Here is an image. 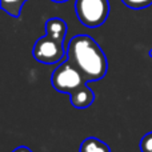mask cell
<instances>
[{"instance_id":"6da1fadb","label":"cell","mask_w":152,"mask_h":152,"mask_svg":"<svg viewBox=\"0 0 152 152\" xmlns=\"http://www.w3.org/2000/svg\"><path fill=\"white\" fill-rule=\"evenodd\" d=\"M67 58L87 81L102 80L107 74V58L100 45L88 35H76L69 40Z\"/></svg>"},{"instance_id":"7a4b0ae2","label":"cell","mask_w":152,"mask_h":152,"mask_svg":"<svg viewBox=\"0 0 152 152\" xmlns=\"http://www.w3.org/2000/svg\"><path fill=\"white\" fill-rule=\"evenodd\" d=\"M51 84L58 92L68 94L71 96L77 89L84 87L87 84V80L80 74L75 66H72L71 61L67 60L61 63L51 76Z\"/></svg>"},{"instance_id":"3957f363","label":"cell","mask_w":152,"mask_h":152,"mask_svg":"<svg viewBox=\"0 0 152 152\" xmlns=\"http://www.w3.org/2000/svg\"><path fill=\"white\" fill-rule=\"evenodd\" d=\"M75 11L83 26L97 28L110 15V3L108 0H76Z\"/></svg>"},{"instance_id":"277c9868","label":"cell","mask_w":152,"mask_h":152,"mask_svg":"<svg viewBox=\"0 0 152 152\" xmlns=\"http://www.w3.org/2000/svg\"><path fill=\"white\" fill-rule=\"evenodd\" d=\"M34 58L44 64L59 63L64 58L63 43L45 35L40 37L34 45Z\"/></svg>"},{"instance_id":"5b68a950","label":"cell","mask_w":152,"mask_h":152,"mask_svg":"<svg viewBox=\"0 0 152 152\" xmlns=\"http://www.w3.org/2000/svg\"><path fill=\"white\" fill-rule=\"evenodd\" d=\"M45 31L50 37H53V39L64 43L67 35V23L59 18L48 19L45 23Z\"/></svg>"},{"instance_id":"8992f818","label":"cell","mask_w":152,"mask_h":152,"mask_svg":"<svg viewBox=\"0 0 152 152\" xmlns=\"http://www.w3.org/2000/svg\"><path fill=\"white\" fill-rule=\"evenodd\" d=\"M69 97H71V104L76 108H80V110L81 108H88L95 100L94 92L91 91V88L87 84L84 87H81L80 89H77Z\"/></svg>"},{"instance_id":"52a82bcc","label":"cell","mask_w":152,"mask_h":152,"mask_svg":"<svg viewBox=\"0 0 152 152\" xmlns=\"http://www.w3.org/2000/svg\"><path fill=\"white\" fill-rule=\"evenodd\" d=\"M80 152H111V150L102 140L96 139V137H87L81 143Z\"/></svg>"},{"instance_id":"ba28073f","label":"cell","mask_w":152,"mask_h":152,"mask_svg":"<svg viewBox=\"0 0 152 152\" xmlns=\"http://www.w3.org/2000/svg\"><path fill=\"white\" fill-rule=\"evenodd\" d=\"M26 0H1V8L8 15L18 18L20 15L21 7H23Z\"/></svg>"},{"instance_id":"9c48e42d","label":"cell","mask_w":152,"mask_h":152,"mask_svg":"<svg viewBox=\"0 0 152 152\" xmlns=\"http://www.w3.org/2000/svg\"><path fill=\"white\" fill-rule=\"evenodd\" d=\"M121 1L132 10H143L152 4V0H121Z\"/></svg>"},{"instance_id":"30bf717a","label":"cell","mask_w":152,"mask_h":152,"mask_svg":"<svg viewBox=\"0 0 152 152\" xmlns=\"http://www.w3.org/2000/svg\"><path fill=\"white\" fill-rule=\"evenodd\" d=\"M140 150L142 152H151L152 151V132H148L140 140Z\"/></svg>"},{"instance_id":"8fae6325","label":"cell","mask_w":152,"mask_h":152,"mask_svg":"<svg viewBox=\"0 0 152 152\" xmlns=\"http://www.w3.org/2000/svg\"><path fill=\"white\" fill-rule=\"evenodd\" d=\"M12 152H32V150H29L28 147H26V145H21V147H18L15 148Z\"/></svg>"},{"instance_id":"7c38bea8","label":"cell","mask_w":152,"mask_h":152,"mask_svg":"<svg viewBox=\"0 0 152 152\" xmlns=\"http://www.w3.org/2000/svg\"><path fill=\"white\" fill-rule=\"evenodd\" d=\"M51 1H55V3H64V1H68V0H51Z\"/></svg>"},{"instance_id":"4fadbf2b","label":"cell","mask_w":152,"mask_h":152,"mask_svg":"<svg viewBox=\"0 0 152 152\" xmlns=\"http://www.w3.org/2000/svg\"><path fill=\"white\" fill-rule=\"evenodd\" d=\"M150 56H151V58H152V50L150 51Z\"/></svg>"},{"instance_id":"5bb4252c","label":"cell","mask_w":152,"mask_h":152,"mask_svg":"<svg viewBox=\"0 0 152 152\" xmlns=\"http://www.w3.org/2000/svg\"><path fill=\"white\" fill-rule=\"evenodd\" d=\"M151 152H152V151H151Z\"/></svg>"}]
</instances>
